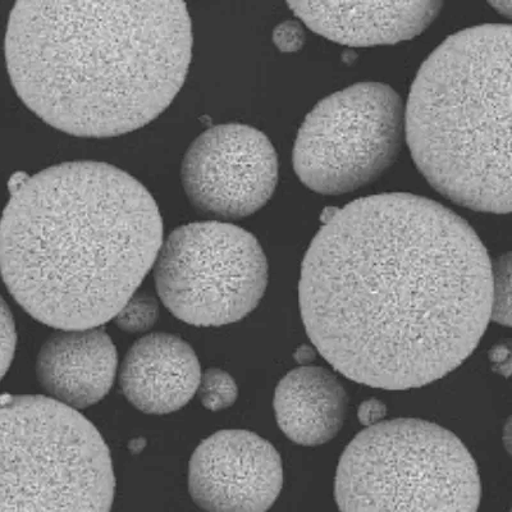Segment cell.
<instances>
[{
  "label": "cell",
  "mask_w": 512,
  "mask_h": 512,
  "mask_svg": "<svg viewBox=\"0 0 512 512\" xmlns=\"http://www.w3.org/2000/svg\"><path fill=\"white\" fill-rule=\"evenodd\" d=\"M493 264L465 219L390 192L336 209L301 267L299 300L319 354L356 383L427 386L459 368L487 331Z\"/></svg>",
  "instance_id": "cell-1"
},
{
  "label": "cell",
  "mask_w": 512,
  "mask_h": 512,
  "mask_svg": "<svg viewBox=\"0 0 512 512\" xmlns=\"http://www.w3.org/2000/svg\"><path fill=\"white\" fill-rule=\"evenodd\" d=\"M184 2H17L4 52L16 94L80 137L149 125L184 86L192 59Z\"/></svg>",
  "instance_id": "cell-2"
},
{
  "label": "cell",
  "mask_w": 512,
  "mask_h": 512,
  "mask_svg": "<svg viewBox=\"0 0 512 512\" xmlns=\"http://www.w3.org/2000/svg\"><path fill=\"white\" fill-rule=\"evenodd\" d=\"M163 244L157 201L108 163L68 162L30 176L0 218V273L18 304L61 331L116 317Z\"/></svg>",
  "instance_id": "cell-3"
},
{
  "label": "cell",
  "mask_w": 512,
  "mask_h": 512,
  "mask_svg": "<svg viewBox=\"0 0 512 512\" xmlns=\"http://www.w3.org/2000/svg\"><path fill=\"white\" fill-rule=\"evenodd\" d=\"M510 25L457 31L411 86L405 132L425 180L477 212H511Z\"/></svg>",
  "instance_id": "cell-4"
},
{
  "label": "cell",
  "mask_w": 512,
  "mask_h": 512,
  "mask_svg": "<svg viewBox=\"0 0 512 512\" xmlns=\"http://www.w3.org/2000/svg\"><path fill=\"white\" fill-rule=\"evenodd\" d=\"M111 452L93 423L50 397L0 396V512H111Z\"/></svg>",
  "instance_id": "cell-5"
},
{
  "label": "cell",
  "mask_w": 512,
  "mask_h": 512,
  "mask_svg": "<svg viewBox=\"0 0 512 512\" xmlns=\"http://www.w3.org/2000/svg\"><path fill=\"white\" fill-rule=\"evenodd\" d=\"M340 512H478L474 457L448 429L422 419L367 427L338 463Z\"/></svg>",
  "instance_id": "cell-6"
},
{
  "label": "cell",
  "mask_w": 512,
  "mask_h": 512,
  "mask_svg": "<svg viewBox=\"0 0 512 512\" xmlns=\"http://www.w3.org/2000/svg\"><path fill=\"white\" fill-rule=\"evenodd\" d=\"M153 268L169 312L198 327L239 322L268 286L267 256L253 233L219 221L176 228L163 240Z\"/></svg>",
  "instance_id": "cell-7"
},
{
  "label": "cell",
  "mask_w": 512,
  "mask_h": 512,
  "mask_svg": "<svg viewBox=\"0 0 512 512\" xmlns=\"http://www.w3.org/2000/svg\"><path fill=\"white\" fill-rule=\"evenodd\" d=\"M405 108L379 82H360L315 105L294 148L297 177L310 190L341 195L377 180L399 155Z\"/></svg>",
  "instance_id": "cell-8"
},
{
  "label": "cell",
  "mask_w": 512,
  "mask_h": 512,
  "mask_svg": "<svg viewBox=\"0 0 512 512\" xmlns=\"http://www.w3.org/2000/svg\"><path fill=\"white\" fill-rule=\"evenodd\" d=\"M271 140L254 127L227 123L196 137L182 160L181 180L192 207L226 221L251 216L278 184Z\"/></svg>",
  "instance_id": "cell-9"
},
{
  "label": "cell",
  "mask_w": 512,
  "mask_h": 512,
  "mask_svg": "<svg viewBox=\"0 0 512 512\" xmlns=\"http://www.w3.org/2000/svg\"><path fill=\"white\" fill-rule=\"evenodd\" d=\"M282 487L280 454L253 432L214 433L191 457L190 495L205 512H267Z\"/></svg>",
  "instance_id": "cell-10"
},
{
  "label": "cell",
  "mask_w": 512,
  "mask_h": 512,
  "mask_svg": "<svg viewBox=\"0 0 512 512\" xmlns=\"http://www.w3.org/2000/svg\"><path fill=\"white\" fill-rule=\"evenodd\" d=\"M117 349L103 329L61 331L49 337L36 360L40 386L73 410L102 401L113 386Z\"/></svg>",
  "instance_id": "cell-11"
},
{
  "label": "cell",
  "mask_w": 512,
  "mask_h": 512,
  "mask_svg": "<svg viewBox=\"0 0 512 512\" xmlns=\"http://www.w3.org/2000/svg\"><path fill=\"white\" fill-rule=\"evenodd\" d=\"M287 6L310 30L349 47H374L422 34L441 13L442 2L322 3Z\"/></svg>",
  "instance_id": "cell-12"
},
{
  "label": "cell",
  "mask_w": 512,
  "mask_h": 512,
  "mask_svg": "<svg viewBox=\"0 0 512 512\" xmlns=\"http://www.w3.org/2000/svg\"><path fill=\"white\" fill-rule=\"evenodd\" d=\"M201 378L198 356L182 338L153 333L135 342L121 367L123 395L146 414H169L184 408Z\"/></svg>",
  "instance_id": "cell-13"
},
{
  "label": "cell",
  "mask_w": 512,
  "mask_h": 512,
  "mask_svg": "<svg viewBox=\"0 0 512 512\" xmlns=\"http://www.w3.org/2000/svg\"><path fill=\"white\" fill-rule=\"evenodd\" d=\"M349 397L335 374L322 367L291 370L274 393V413L288 440L320 446L340 433Z\"/></svg>",
  "instance_id": "cell-14"
},
{
  "label": "cell",
  "mask_w": 512,
  "mask_h": 512,
  "mask_svg": "<svg viewBox=\"0 0 512 512\" xmlns=\"http://www.w3.org/2000/svg\"><path fill=\"white\" fill-rule=\"evenodd\" d=\"M198 392L201 404L210 411L228 409L239 397L235 379L221 369H209L201 374Z\"/></svg>",
  "instance_id": "cell-15"
},
{
  "label": "cell",
  "mask_w": 512,
  "mask_h": 512,
  "mask_svg": "<svg viewBox=\"0 0 512 512\" xmlns=\"http://www.w3.org/2000/svg\"><path fill=\"white\" fill-rule=\"evenodd\" d=\"M114 318L122 331L130 333L148 331L159 318L158 301L152 295L136 291Z\"/></svg>",
  "instance_id": "cell-16"
},
{
  "label": "cell",
  "mask_w": 512,
  "mask_h": 512,
  "mask_svg": "<svg viewBox=\"0 0 512 512\" xmlns=\"http://www.w3.org/2000/svg\"><path fill=\"white\" fill-rule=\"evenodd\" d=\"M493 308L492 318L496 322L510 326V256H502L493 267Z\"/></svg>",
  "instance_id": "cell-17"
},
{
  "label": "cell",
  "mask_w": 512,
  "mask_h": 512,
  "mask_svg": "<svg viewBox=\"0 0 512 512\" xmlns=\"http://www.w3.org/2000/svg\"><path fill=\"white\" fill-rule=\"evenodd\" d=\"M17 332L15 319L6 301L0 296V381L6 376L15 358Z\"/></svg>",
  "instance_id": "cell-18"
},
{
  "label": "cell",
  "mask_w": 512,
  "mask_h": 512,
  "mask_svg": "<svg viewBox=\"0 0 512 512\" xmlns=\"http://www.w3.org/2000/svg\"><path fill=\"white\" fill-rule=\"evenodd\" d=\"M273 41L283 53H296L304 47L305 31L300 22L285 21L273 31Z\"/></svg>",
  "instance_id": "cell-19"
},
{
  "label": "cell",
  "mask_w": 512,
  "mask_h": 512,
  "mask_svg": "<svg viewBox=\"0 0 512 512\" xmlns=\"http://www.w3.org/2000/svg\"><path fill=\"white\" fill-rule=\"evenodd\" d=\"M386 414L387 408L382 401L369 399L360 405L358 418L365 427H372V425L381 423Z\"/></svg>",
  "instance_id": "cell-20"
},
{
  "label": "cell",
  "mask_w": 512,
  "mask_h": 512,
  "mask_svg": "<svg viewBox=\"0 0 512 512\" xmlns=\"http://www.w3.org/2000/svg\"><path fill=\"white\" fill-rule=\"evenodd\" d=\"M29 175L25 172H16L13 173L11 178L8 181V190L9 194H13L17 190H20L22 186L26 184V181L29 180Z\"/></svg>",
  "instance_id": "cell-21"
},
{
  "label": "cell",
  "mask_w": 512,
  "mask_h": 512,
  "mask_svg": "<svg viewBox=\"0 0 512 512\" xmlns=\"http://www.w3.org/2000/svg\"><path fill=\"white\" fill-rule=\"evenodd\" d=\"M296 359L299 363L310 361L314 359V350L310 349L308 346L300 347V349L296 351Z\"/></svg>",
  "instance_id": "cell-22"
},
{
  "label": "cell",
  "mask_w": 512,
  "mask_h": 512,
  "mask_svg": "<svg viewBox=\"0 0 512 512\" xmlns=\"http://www.w3.org/2000/svg\"><path fill=\"white\" fill-rule=\"evenodd\" d=\"M489 4H491V7L495 8L498 13H501V15L511 17V2H496Z\"/></svg>",
  "instance_id": "cell-23"
}]
</instances>
